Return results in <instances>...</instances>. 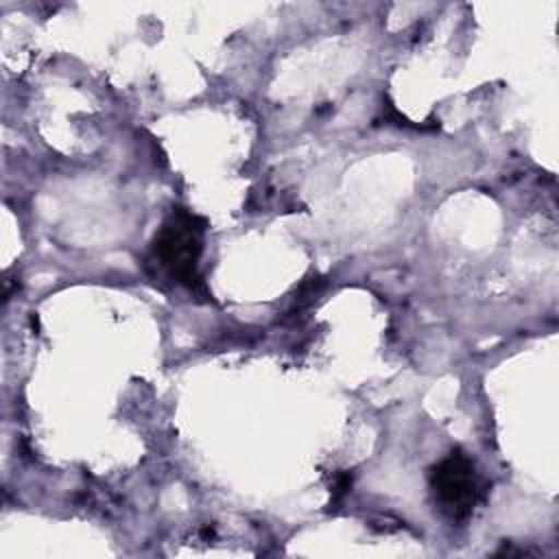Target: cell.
Masks as SVG:
<instances>
[{"label": "cell", "mask_w": 559, "mask_h": 559, "mask_svg": "<svg viewBox=\"0 0 559 559\" xmlns=\"http://www.w3.org/2000/svg\"><path fill=\"white\" fill-rule=\"evenodd\" d=\"M207 221L186 207H173L151 245V262L173 282L197 295L207 297L199 273L203 234Z\"/></svg>", "instance_id": "1"}, {"label": "cell", "mask_w": 559, "mask_h": 559, "mask_svg": "<svg viewBox=\"0 0 559 559\" xmlns=\"http://www.w3.org/2000/svg\"><path fill=\"white\" fill-rule=\"evenodd\" d=\"M430 489L435 502L452 522H465L487 500L489 483L465 452L452 450L430 469Z\"/></svg>", "instance_id": "2"}, {"label": "cell", "mask_w": 559, "mask_h": 559, "mask_svg": "<svg viewBox=\"0 0 559 559\" xmlns=\"http://www.w3.org/2000/svg\"><path fill=\"white\" fill-rule=\"evenodd\" d=\"M352 491V474L349 472H341L334 476V483H332V489H330V507L334 504H341L343 498Z\"/></svg>", "instance_id": "3"}]
</instances>
